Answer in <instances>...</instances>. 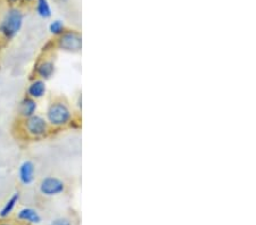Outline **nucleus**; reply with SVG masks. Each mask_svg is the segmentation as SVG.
Wrapping results in <instances>:
<instances>
[{
  "mask_svg": "<svg viewBox=\"0 0 256 225\" xmlns=\"http://www.w3.org/2000/svg\"><path fill=\"white\" fill-rule=\"evenodd\" d=\"M45 118L52 131H61L74 124L76 112L64 96H51L48 100Z\"/></svg>",
  "mask_w": 256,
  "mask_h": 225,
  "instance_id": "1",
  "label": "nucleus"
},
{
  "mask_svg": "<svg viewBox=\"0 0 256 225\" xmlns=\"http://www.w3.org/2000/svg\"><path fill=\"white\" fill-rule=\"evenodd\" d=\"M16 132L17 137L25 141H39L48 138L52 132L48 122L42 115L35 114L25 120H17L16 122Z\"/></svg>",
  "mask_w": 256,
  "mask_h": 225,
  "instance_id": "2",
  "label": "nucleus"
},
{
  "mask_svg": "<svg viewBox=\"0 0 256 225\" xmlns=\"http://www.w3.org/2000/svg\"><path fill=\"white\" fill-rule=\"evenodd\" d=\"M24 21V14L21 9L11 8L0 19V40L12 41L21 31Z\"/></svg>",
  "mask_w": 256,
  "mask_h": 225,
  "instance_id": "3",
  "label": "nucleus"
},
{
  "mask_svg": "<svg viewBox=\"0 0 256 225\" xmlns=\"http://www.w3.org/2000/svg\"><path fill=\"white\" fill-rule=\"evenodd\" d=\"M56 72V54L55 49H45L42 54L36 59L33 67V79L47 81L54 77Z\"/></svg>",
  "mask_w": 256,
  "mask_h": 225,
  "instance_id": "4",
  "label": "nucleus"
},
{
  "mask_svg": "<svg viewBox=\"0 0 256 225\" xmlns=\"http://www.w3.org/2000/svg\"><path fill=\"white\" fill-rule=\"evenodd\" d=\"M55 50L68 52V54H80L82 50L81 34L76 31H65L56 38L54 41Z\"/></svg>",
  "mask_w": 256,
  "mask_h": 225,
  "instance_id": "5",
  "label": "nucleus"
},
{
  "mask_svg": "<svg viewBox=\"0 0 256 225\" xmlns=\"http://www.w3.org/2000/svg\"><path fill=\"white\" fill-rule=\"evenodd\" d=\"M39 193L45 198H56L66 191V183L57 177H46L38 184Z\"/></svg>",
  "mask_w": 256,
  "mask_h": 225,
  "instance_id": "6",
  "label": "nucleus"
},
{
  "mask_svg": "<svg viewBox=\"0 0 256 225\" xmlns=\"http://www.w3.org/2000/svg\"><path fill=\"white\" fill-rule=\"evenodd\" d=\"M15 221L17 223H23L28 225H38L42 222V215L35 208L26 206L18 209L15 213Z\"/></svg>",
  "mask_w": 256,
  "mask_h": 225,
  "instance_id": "7",
  "label": "nucleus"
},
{
  "mask_svg": "<svg viewBox=\"0 0 256 225\" xmlns=\"http://www.w3.org/2000/svg\"><path fill=\"white\" fill-rule=\"evenodd\" d=\"M18 178L22 185L29 187L35 180V165L32 161H24L18 168Z\"/></svg>",
  "mask_w": 256,
  "mask_h": 225,
  "instance_id": "8",
  "label": "nucleus"
},
{
  "mask_svg": "<svg viewBox=\"0 0 256 225\" xmlns=\"http://www.w3.org/2000/svg\"><path fill=\"white\" fill-rule=\"evenodd\" d=\"M36 111H38V101L24 96L17 108V120H25V118L31 117L36 114Z\"/></svg>",
  "mask_w": 256,
  "mask_h": 225,
  "instance_id": "9",
  "label": "nucleus"
},
{
  "mask_svg": "<svg viewBox=\"0 0 256 225\" xmlns=\"http://www.w3.org/2000/svg\"><path fill=\"white\" fill-rule=\"evenodd\" d=\"M46 94H47V85H46V81L40 80V79H32L25 90L26 97L34 99L36 101L44 98Z\"/></svg>",
  "mask_w": 256,
  "mask_h": 225,
  "instance_id": "10",
  "label": "nucleus"
},
{
  "mask_svg": "<svg viewBox=\"0 0 256 225\" xmlns=\"http://www.w3.org/2000/svg\"><path fill=\"white\" fill-rule=\"evenodd\" d=\"M21 200V191L17 190L8 198V200L4 204V206L0 209V220H8L14 214L16 206Z\"/></svg>",
  "mask_w": 256,
  "mask_h": 225,
  "instance_id": "11",
  "label": "nucleus"
},
{
  "mask_svg": "<svg viewBox=\"0 0 256 225\" xmlns=\"http://www.w3.org/2000/svg\"><path fill=\"white\" fill-rule=\"evenodd\" d=\"M36 11L44 18H49L51 16V9L47 0H36Z\"/></svg>",
  "mask_w": 256,
  "mask_h": 225,
  "instance_id": "12",
  "label": "nucleus"
},
{
  "mask_svg": "<svg viewBox=\"0 0 256 225\" xmlns=\"http://www.w3.org/2000/svg\"><path fill=\"white\" fill-rule=\"evenodd\" d=\"M49 30H51V34H54L56 38H57V36H59L65 32V26L61 21H55L51 23V26H49Z\"/></svg>",
  "mask_w": 256,
  "mask_h": 225,
  "instance_id": "13",
  "label": "nucleus"
},
{
  "mask_svg": "<svg viewBox=\"0 0 256 225\" xmlns=\"http://www.w3.org/2000/svg\"><path fill=\"white\" fill-rule=\"evenodd\" d=\"M49 225H74L73 221L68 216H59L57 218H54Z\"/></svg>",
  "mask_w": 256,
  "mask_h": 225,
  "instance_id": "14",
  "label": "nucleus"
},
{
  "mask_svg": "<svg viewBox=\"0 0 256 225\" xmlns=\"http://www.w3.org/2000/svg\"><path fill=\"white\" fill-rule=\"evenodd\" d=\"M0 225H17V222L8 221V220H0Z\"/></svg>",
  "mask_w": 256,
  "mask_h": 225,
  "instance_id": "15",
  "label": "nucleus"
},
{
  "mask_svg": "<svg viewBox=\"0 0 256 225\" xmlns=\"http://www.w3.org/2000/svg\"><path fill=\"white\" fill-rule=\"evenodd\" d=\"M9 1H12V2H15V1H17V0H9Z\"/></svg>",
  "mask_w": 256,
  "mask_h": 225,
  "instance_id": "16",
  "label": "nucleus"
},
{
  "mask_svg": "<svg viewBox=\"0 0 256 225\" xmlns=\"http://www.w3.org/2000/svg\"><path fill=\"white\" fill-rule=\"evenodd\" d=\"M17 225H28V224H23V223H17Z\"/></svg>",
  "mask_w": 256,
  "mask_h": 225,
  "instance_id": "17",
  "label": "nucleus"
},
{
  "mask_svg": "<svg viewBox=\"0 0 256 225\" xmlns=\"http://www.w3.org/2000/svg\"><path fill=\"white\" fill-rule=\"evenodd\" d=\"M28 1H30V0H28Z\"/></svg>",
  "mask_w": 256,
  "mask_h": 225,
  "instance_id": "18",
  "label": "nucleus"
}]
</instances>
